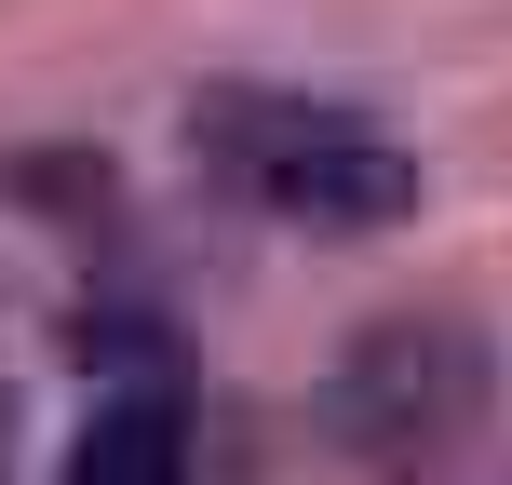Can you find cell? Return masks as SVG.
Returning <instances> with one entry per match:
<instances>
[{"label":"cell","mask_w":512,"mask_h":485,"mask_svg":"<svg viewBox=\"0 0 512 485\" xmlns=\"http://www.w3.org/2000/svg\"><path fill=\"white\" fill-rule=\"evenodd\" d=\"M189 149H203L256 216H283V230H391V216H418V149L391 122H364V108H337V95L216 81V95L189 108Z\"/></svg>","instance_id":"obj_1"},{"label":"cell","mask_w":512,"mask_h":485,"mask_svg":"<svg viewBox=\"0 0 512 485\" xmlns=\"http://www.w3.org/2000/svg\"><path fill=\"white\" fill-rule=\"evenodd\" d=\"M54 485H189V418H176V391H122V405H95V432L68 445Z\"/></svg>","instance_id":"obj_3"},{"label":"cell","mask_w":512,"mask_h":485,"mask_svg":"<svg viewBox=\"0 0 512 485\" xmlns=\"http://www.w3.org/2000/svg\"><path fill=\"white\" fill-rule=\"evenodd\" d=\"M337 445H351L364 472H445L472 432H486V351H472V324H364L351 364H337L324 391Z\"/></svg>","instance_id":"obj_2"}]
</instances>
